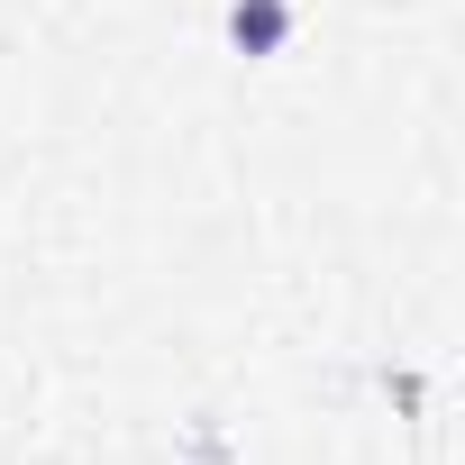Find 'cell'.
I'll return each mask as SVG.
<instances>
[{"instance_id":"cell-1","label":"cell","mask_w":465,"mask_h":465,"mask_svg":"<svg viewBox=\"0 0 465 465\" xmlns=\"http://www.w3.org/2000/svg\"><path fill=\"white\" fill-rule=\"evenodd\" d=\"M219 28H228V46H238L247 64H274L292 46V0H228Z\"/></svg>"}]
</instances>
